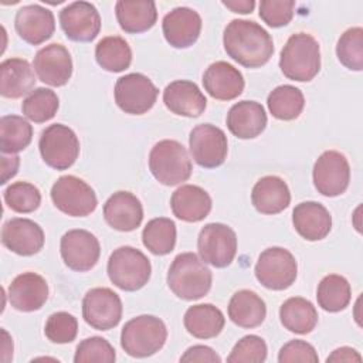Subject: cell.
Returning a JSON list of instances; mask_svg holds the SVG:
<instances>
[{
  "mask_svg": "<svg viewBox=\"0 0 363 363\" xmlns=\"http://www.w3.org/2000/svg\"><path fill=\"white\" fill-rule=\"evenodd\" d=\"M223 6L230 9L233 13H241V14H248L254 10L255 1L254 0H224Z\"/></svg>",
  "mask_w": 363,
  "mask_h": 363,
  "instance_id": "50",
  "label": "cell"
},
{
  "mask_svg": "<svg viewBox=\"0 0 363 363\" xmlns=\"http://www.w3.org/2000/svg\"><path fill=\"white\" fill-rule=\"evenodd\" d=\"M14 27L20 38L31 45H38L54 34L55 18L51 10L40 4H28L17 11Z\"/></svg>",
  "mask_w": 363,
  "mask_h": 363,
  "instance_id": "20",
  "label": "cell"
},
{
  "mask_svg": "<svg viewBox=\"0 0 363 363\" xmlns=\"http://www.w3.org/2000/svg\"><path fill=\"white\" fill-rule=\"evenodd\" d=\"M1 335L4 336V340H3V345H1V350H3L1 360L9 362L13 357V342H11V337L9 336V333L4 329H1Z\"/></svg>",
  "mask_w": 363,
  "mask_h": 363,
  "instance_id": "51",
  "label": "cell"
},
{
  "mask_svg": "<svg viewBox=\"0 0 363 363\" xmlns=\"http://www.w3.org/2000/svg\"><path fill=\"white\" fill-rule=\"evenodd\" d=\"M267 359V345L257 335H247L233 347L228 363H262Z\"/></svg>",
  "mask_w": 363,
  "mask_h": 363,
  "instance_id": "44",
  "label": "cell"
},
{
  "mask_svg": "<svg viewBox=\"0 0 363 363\" xmlns=\"http://www.w3.org/2000/svg\"><path fill=\"white\" fill-rule=\"evenodd\" d=\"M313 184L326 197H336L346 191L350 182V166L346 156L337 150L323 152L313 164Z\"/></svg>",
  "mask_w": 363,
  "mask_h": 363,
  "instance_id": "13",
  "label": "cell"
},
{
  "mask_svg": "<svg viewBox=\"0 0 363 363\" xmlns=\"http://www.w3.org/2000/svg\"><path fill=\"white\" fill-rule=\"evenodd\" d=\"M104 218L113 230L133 231L143 220L142 203L129 191H116L104 204Z\"/></svg>",
  "mask_w": 363,
  "mask_h": 363,
  "instance_id": "22",
  "label": "cell"
},
{
  "mask_svg": "<svg viewBox=\"0 0 363 363\" xmlns=\"http://www.w3.org/2000/svg\"><path fill=\"white\" fill-rule=\"evenodd\" d=\"M211 282V271L194 252L179 254L167 272L170 291L183 301H197L206 296Z\"/></svg>",
  "mask_w": 363,
  "mask_h": 363,
  "instance_id": "2",
  "label": "cell"
},
{
  "mask_svg": "<svg viewBox=\"0 0 363 363\" xmlns=\"http://www.w3.org/2000/svg\"><path fill=\"white\" fill-rule=\"evenodd\" d=\"M251 201L261 214H278L291 203L288 184L278 176H264L252 187Z\"/></svg>",
  "mask_w": 363,
  "mask_h": 363,
  "instance_id": "28",
  "label": "cell"
},
{
  "mask_svg": "<svg viewBox=\"0 0 363 363\" xmlns=\"http://www.w3.org/2000/svg\"><path fill=\"white\" fill-rule=\"evenodd\" d=\"M186 330L197 339H211L221 333L225 318L223 312L211 303L190 306L183 318Z\"/></svg>",
  "mask_w": 363,
  "mask_h": 363,
  "instance_id": "32",
  "label": "cell"
},
{
  "mask_svg": "<svg viewBox=\"0 0 363 363\" xmlns=\"http://www.w3.org/2000/svg\"><path fill=\"white\" fill-rule=\"evenodd\" d=\"M84 320L96 330L115 328L122 318V301L109 288H92L82 299Z\"/></svg>",
  "mask_w": 363,
  "mask_h": 363,
  "instance_id": "14",
  "label": "cell"
},
{
  "mask_svg": "<svg viewBox=\"0 0 363 363\" xmlns=\"http://www.w3.org/2000/svg\"><path fill=\"white\" fill-rule=\"evenodd\" d=\"M48 299V284L35 272L17 275L9 286V301L20 312H34Z\"/></svg>",
  "mask_w": 363,
  "mask_h": 363,
  "instance_id": "21",
  "label": "cell"
},
{
  "mask_svg": "<svg viewBox=\"0 0 363 363\" xmlns=\"http://www.w3.org/2000/svg\"><path fill=\"white\" fill-rule=\"evenodd\" d=\"M227 55L247 68L265 65L274 54V43L269 33L251 20H233L223 34Z\"/></svg>",
  "mask_w": 363,
  "mask_h": 363,
  "instance_id": "1",
  "label": "cell"
},
{
  "mask_svg": "<svg viewBox=\"0 0 363 363\" xmlns=\"http://www.w3.org/2000/svg\"><path fill=\"white\" fill-rule=\"evenodd\" d=\"M44 333L52 343H71L78 333L77 318L68 312H55L47 319Z\"/></svg>",
  "mask_w": 363,
  "mask_h": 363,
  "instance_id": "43",
  "label": "cell"
},
{
  "mask_svg": "<svg viewBox=\"0 0 363 363\" xmlns=\"http://www.w3.org/2000/svg\"><path fill=\"white\" fill-rule=\"evenodd\" d=\"M292 223L302 238L319 241L330 233L332 216L320 203L302 201L292 211Z\"/></svg>",
  "mask_w": 363,
  "mask_h": 363,
  "instance_id": "25",
  "label": "cell"
},
{
  "mask_svg": "<svg viewBox=\"0 0 363 363\" xmlns=\"http://www.w3.org/2000/svg\"><path fill=\"white\" fill-rule=\"evenodd\" d=\"M157 88L140 72L126 74L115 84V102L129 115H142L150 111L157 99Z\"/></svg>",
  "mask_w": 363,
  "mask_h": 363,
  "instance_id": "11",
  "label": "cell"
},
{
  "mask_svg": "<svg viewBox=\"0 0 363 363\" xmlns=\"http://www.w3.org/2000/svg\"><path fill=\"white\" fill-rule=\"evenodd\" d=\"M180 362H207V363H220L221 357L208 346L194 345L189 347L184 354L180 357Z\"/></svg>",
  "mask_w": 363,
  "mask_h": 363,
  "instance_id": "47",
  "label": "cell"
},
{
  "mask_svg": "<svg viewBox=\"0 0 363 363\" xmlns=\"http://www.w3.org/2000/svg\"><path fill=\"white\" fill-rule=\"evenodd\" d=\"M162 30L166 41L174 48L193 45L201 31L200 14L189 7H176L163 17Z\"/></svg>",
  "mask_w": 363,
  "mask_h": 363,
  "instance_id": "19",
  "label": "cell"
},
{
  "mask_svg": "<svg viewBox=\"0 0 363 363\" xmlns=\"http://www.w3.org/2000/svg\"><path fill=\"white\" fill-rule=\"evenodd\" d=\"M34 71L40 81L51 86L65 85L72 75V60L62 44H48L37 51Z\"/></svg>",
  "mask_w": 363,
  "mask_h": 363,
  "instance_id": "17",
  "label": "cell"
},
{
  "mask_svg": "<svg viewBox=\"0 0 363 363\" xmlns=\"http://www.w3.org/2000/svg\"><path fill=\"white\" fill-rule=\"evenodd\" d=\"M115 13L121 28L129 34H139L150 30L157 20L155 1L119 0L115 4Z\"/></svg>",
  "mask_w": 363,
  "mask_h": 363,
  "instance_id": "31",
  "label": "cell"
},
{
  "mask_svg": "<svg viewBox=\"0 0 363 363\" xmlns=\"http://www.w3.org/2000/svg\"><path fill=\"white\" fill-rule=\"evenodd\" d=\"M336 55L342 65L352 71L363 69V28H347L337 40Z\"/></svg>",
  "mask_w": 363,
  "mask_h": 363,
  "instance_id": "40",
  "label": "cell"
},
{
  "mask_svg": "<svg viewBox=\"0 0 363 363\" xmlns=\"http://www.w3.org/2000/svg\"><path fill=\"white\" fill-rule=\"evenodd\" d=\"M167 339V329L162 319L153 315H140L125 323L121 333V346L132 357H147L159 352Z\"/></svg>",
  "mask_w": 363,
  "mask_h": 363,
  "instance_id": "4",
  "label": "cell"
},
{
  "mask_svg": "<svg viewBox=\"0 0 363 363\" xmlns=\"http://www.w3.org/2000/svg\"><path fill=\"white\" fill-rule=\"evenodd\" d=\"M318 360L319 357L315 347L311 343L301 339H295L285 343L278 353L279 363H294V362L316 363Z\"/></svg>",
  "mask_w": 363,
  "mask_h": 363,
  "instance_id": "46",
  "label": "cell"
},
{
  "mask_svg": "<svg viewBox=\"0 0 363 363\" xmlns=\"http://www.w3.org/2000/svg\"><path fill=\"white\" fill-rule=\"evenodd\" d=\"M149 169L164 186H177L191 176V160L186 147L172 139L157 142L149 153Z\"/></svg>",
  "mask_w": 363,
  "mask_h": 363,
  "instance_id": "5",
  "label": "cell"
},
{
  "mask_svg": "<svg viewBox=\"0 0 363 363\" xmlns=\"http://www.w3.org/2000/svg\"><path fill=\"white\" fill-rule=\"evenodd\" d=\"M33 139V126L21 116L6 115L0 119V149L14 155L24 150Z\"/></svg>",
  "mask_w": 363,
  "mask_h": 363,
  "instance_id": "38",
  "label": "cell"
},
{
  "mask_svg": "<svg viewBox=\"0 0 363 363\" xmlns=\"http://www.w3.org/2000/svg\"><path fill=\"white\" fill-rule=\"evenodd\" d=\"M4 203L16 213H31L41 203L40 190L27 182H16L4 190Z\"/></svg>",
  "mask_w": 363,
  "mask_h": 363,
  "instance_id": "41",
  "label": "cell"
},
{
  "mask_svg": "<svg viewBox=\"0 0 363 363\" xmlns=\"http://www.w3.org/2000/svg\"><path fill=\"white\" fill-rule=\"evenodd\" d=\"M60 251L64 264L77 272L94 268L101 255L98 238L86 230H69L61 237Z\"/></svg>",
  "mask_w": 363,
  "mask_h": 363,
  "instance_id": "15",
  "label": "cell"
},
{
  "mask_svg": "<svg viewBox=\"0 0 363 363\" xmlns=\"http://www.w3.org/2000/svg\"><path fill=\"white\" fill-rule=\"evenodd\" d=\"M294 0H262L259 3V17L269 27L286 26L294 17Z\"/></svg>",
  "mask_w": 363,
  "mask_h": 363,
  "instance_id": "45",
  "label": "cell"
},
{
  "mask_svg": "<svg viewBox=\"0 0 363 363\" xmlns=\"http://www.w3.org/2000/svg\"><path fill=\"white\" fill-rule=\"evenodd\" d=\"M211 197L208 193L194 184L180 186L170 199L173 214L186 223H199L211 211Z\"/></svg>",
  "mask_w": 363,
  "mask_h": 363,
  "instance_id": "27",
  "label": "cell"
},
{
  "mask_svg": "<svg viewBox=\"0 0 363 363\" xmlns=\"http://www.w3.org/2000/svg\"><path fill=\"white\" fill-rule=\"evenodd\" d=\"M267 113L261 104L255 101H241L234 104L227 113L228 130L240 139H252L264 132Z\"/></svg>",
  "mask_w": 363,
  "mask_h": 363,
  "instance_id": "26",
  "label": "cell"
},
{
  "mask_svg": "<svg viewBox=\"0 0 363 363\" xmlns=\"http://www.w3.org/2000/svg\"><path fill=\"white\" fill-rule=\"evenodd\" d=\"M201 259L216 268L228 267L237 254V235L233 228L221 223L206 224L197 238Z\"/></svg>",
  "mask_w": 363,
  "mask_h": 363,
  "instance_id": "10",
  "label": "cell"
},
{
  "mask_svg": "<svg viewBox=\"0 0 363 363\" xmlns=\"http://www.w3.org/2000/svg\"><path fill=\"white\" fill-rule=\"evenodd\" d=\"M279 319L285 329L298 335L312 332L318 323V312L313 303L301 296L286 299L279 308Z\"/></svg>",
  "mask_w": 363,
  "mask_h": 363,
  "instance_id": "33",
  "label": "cell"
},
{
  "mask_svg": "<svg viewBox=\"0 0 363 363\" xmlns=\"http://www.w3.org/2000/svg\"><path fill=\"white\" fill-rule=\"evenodd\" d=\"M38 149L43 160L55 170H67L79 155V140L75 132L62 123H54L41 132Z\"/></svg>",
  "mask_w": 363,
  "mask_h": 363,
  "instance_id": "7",
  "label": "cell"
},
{
  "mask_svg": "<svg viewBox=\"0 0 363 363\" xmlns=\"http://www.w3.org/2000/svg\"><path fill=\"white\" fill-rule=\"evenodd\" d=\"M189 146L194 162L204 169L221 166L225 162L228 152V142L224 130L211 123L194 126L189 136Z\"/></svg>",
  "mask_w": 363,
  "mask_h": 363,
  "instance_id": "12",
  "label": "cell"
},
{
  "mask_svg": "<svg viewBox=\"0 0 363 363\" xmlns=\"http://www.w3.org/2000/svg\"><path fill=\"white\" fill-rule=\"evenodd\" d=\"M203 85L207 94L220 101H231L244 91V77L231 64L217 61L208 65L203 74Z\"/></svg>",
  "mask_w": 363,
  "mask_h": 363,
  "instance_id": "23",
  "label": "cell"
},
{
  "mask_svg": "<svg viewBox=\"0 0 363 363\" xmlns=\"http://www.w3.org/2000/svg\"><path fill=\"white\" fill-rule=\"evenodd\" d=\"M60 24L69 40L89 43L99 34L101 17L94 4L74 1L60 11Z\"/></svg>",
  "mask_w": 363,
  "mask_h": 363,
  "instance_id": "16",
  "label": "cell"
},
{
  "mask_svg": "<svg viewBox=\"0 0 363 363\" xmlns=\"http://www.w3.org/2000/svg\"><path fill=\"white\" fill-rule=\"evenodd\" d=\"M267 316L264 299L250 289L237 291L228 302V318L244 329L259 326Z\"/></svg>",
  "mask_w": 363,
  "mask_h": 363,
  "instance_id": "30",
  "label": "cell"
},
{
  "mask_svg": "<svg viewBox=\"0 0 363 363\" xmlns=\"http://www.w3.org/2000/svg\"><path fill=\"white\" fill-rule=\"evenodd\" d=\"M143 245L155 255H166L176 245V224L166 217L150 220L142 231Z\"/></svg>",
  "mask_w": 363,
  "mask_h": 363,
  "instance_id": "37",
  "label": "cell"
},
{
  "mask_svg": "<svg viewBox=\"0 0 363 363\" xmlns=\"http://www.w3.org/2000/svg\"><path fill=\"white\" fill-rule=\"evenodd\" d=\"M1 242L13 252L30 257L43 250L44 231L30 218L14 217L3 224Z\"/></svg>",
  "mask_w": 363,
  "mask_h": 363,
  "instance_id": "18",
  "label": "cell"
},
{
  "mask_svg": "<svg viewBox=\"0 0 363 363\" xmlns=\"http://www.w3.org/2000/svg\"><path fill=\"white\" fill-rule=\"evenodd\" d=\"M279 68L288 79H313L320 69V48L315 37L306 33L292 34L281 51Z\"/></svg>",
  "mask_w": 363,
  "mask_h": 363,
  "instance_id": "3",
  "label": "cell"
},
{
  "mask_svg": "<svg viewBox=\"0 0 363 363\" xmlns=\"http://www.w3.org/2000/svg\"><path fill=\"white\" fill-rule=\"evenodd\" d=\"M108 277L122 291L133 292L143 288L152 272L149 258L133 247L116 248L108 259Z\"/></svg>",
  "mask_w": 363,
  "mask_h": 363,
  "instance_id": "6",
  "label": "cell"
},
{
  "mask_svg": "<svg viewBox=\"0 0 363 363\" xmlns=\"http://www.w3.org/2000/svg\"><path fill=\"white\" fill-rule=\"evenodd\" d=\"M318 305L326 312L343 311L350 299L352 289L347 279L337 274H330L322 278L316 291Z\"/></svg>",
  "mask_w": 363,
  "mask_h": 363,
  "instance_id": "36",
  "label": "cell"
},
{
  "mask_svg": "<svg viewBox=\"0 0 363 363\" xmlns=\"http://www.w3.org/2000/svg\"><path fill=\"white\" fill-rule=\"evenodd\" d=\"M95 58L101 68L109 72H121L132 62V50L125 38L111 35L102 38L95 47Z\"/></svg>",
  "mask_w": 363,
  "mask_h": 363,
  "instance_id": "34",
  "label": "cell"
},
{
  "mask_svg": "<svg viewBox=\"0 0 363 363\" xmlns=\"http://www.w3.org/2000/svg\"><path fill=\"white\" fill-rule=\"evenodd\" d=\"M51 200L60 211L71 217H86L98 206L94 189L72 174L57 179L51 187Z\"/></svg>",
  "mask_w": 363,
  "mask_h": 363,
  "instance_id": "8",
  "label": "cell"
},
{
  "mask_svg": "<svg viewBox=\"0 0 363 363\" xmlns=\"http://www.w3.org/2000/svg\"><path fill=\"white\" fill-rule=\"evenodd\" d=\"M271 115L279 121L296 119L305 106V98L301 89L294 85H279L272 89L267 99Z\"/></svg>",
  "mask_w": 363,
  "mask_h": 363,
  "instance_id": "35",
  "label": "cell"
},
{
  "mask_svg": "<svg viewBox=\"0 0 363 363\" xmlns=\"http://www.w3.org/2000/svg\"><path fill=\"white\" fill-rule=\"evenodd\" d=\"M326 362H362V356L354 349L343 346L333 350Z\"/></svg>",
  "mask_w": 363,
  "mask_h": 363,
  "instance_id": "49",
  "label": "cell"
},
{
  "mask_svg": "<svg viewBox=\"0 0 363 363\" xmlns=\"http://www.w3.org/2000/svg\"><path fill=\"white\" fill-rule=\"evenodd\" d=\"M35 84L34 71L24 58H9L0 64V94L17 99L31 92Z\"/></svg>",
  "mask_w": 363,
  "mask_h": 363,
  "instance_id": "29",
  "label": "cell"
},
{
  "mask_svg": "<svg viewBox=\"0 0 363 363\" xmlns=\"http://www.w3.org/2000/svg\"><path fill=\"white\" fill-rule=\"evenodd\" d=\"M18 164H20V157L16 155L1 157V180H0L1 184L7 183L9 179L16 176L18 170Z\"/></svg>",
  "mask_w": 363,
  "mask_h": 363,
  "instance_id": "48",
  "label": "cell"
},
{
  "mask_svg": "<svg viewBox=\"0 0 363 363\" xmlns=\"http://www.w3.org/2000/svg\"><path fill=\"white\" fill-rule=\"evenodd\" d=\"M58 106L60 101L52 89L35 88L23 99L21 111L27 119L43 123L55 116Z\"/></svg>",
  "mask_w": 363,
  "mask_h": 363,
  "instance_id": "39",
  "label": "cell"
},
{
  "mask_svg": "<svg viewBox=\"0 0 363 363\" xmlns=\"http://www.w3.org/2000/svg\"><path fill=\"white\" fill-rule=\"evenodd\" d=\"M116 359L113 346L104 337L91 336L77 346L75 363H113Z\"/></svg>",
  "mask_w": 363,
  "mask_h": 363,
  "instance_id": "42",
  "label": "cell"
},
{
  "mask_svg": "<svg viewBox=\"0 0 363 363\" xmlns=\"http://www.w3.org/2000/svg\"><path fill=\"white\" fill-rule=\"evenodd\" d=\"M298 274L295 257L282 247H271L261 252L255 264V277L258 282L272 291L289 288Z\"/></svg>",
  "mask_w": 363,
  "mask_h": 363,
  "instance_id": "9",
  "label": "cell"
},
{
  "mask_svg": "<svg viewBox=\"0 0 363 363\" xmlns=\"http://www.w3.org/2000/svg\"><path fill=\"white\" fill-rule=\"evenodd\" d=\"M163 102L170 112L186 118L200 116L207 105L200 88L187 79L170 82L163 91Z\"/></svg>",
  "mask_w": 363,
  "mask_h": 363,
  "instance_id": "24",
  "label": "cell"
}]
</instances>
